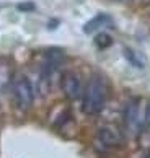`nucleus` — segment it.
Returning <instances> with one entry per match:
<instances>
[{"mask_svg": "<svg viewBox=\"0 0 150 158\" xmlns=\"http://www.w3.org/2000/svg\"><path fill=\"white\" fill-rule=\"evenodd\" d=\"M106 85L100 77H91L82 91V111L88 116L98 114L105 108Z\"/></svg>", "mask_w": 150, "mask_h": 158, "instance_id": "nucleus-1", "label": "nucleus"}, {"mask_svg": "<svg viewBox=\"0 0 150 158\" xmlns=\"http://www.w3.org/2000/svg\"><path fill=\"white\" fill-rule=\"evenodd\" d=\"M13 98L15 103L21 111H26L31 108L33 99H34V90L31 81L25 75H18L13 80Z\"/></svg>", "mask_w": 150, "mask_h": 158, "instance_id": "nucleus-2", "label": "nucleus"}, {"mask_svg": "<svg viewBox=\"0 0 150 158\" xmlns=\"http://www.w3.org/2000/svg\"><path fill=\"white\" fill-rule=\"evenodd\" d=\"M144 124V119L140 118V106H139V101L132 99L126 104L124 108V126H126V131H127L131 135H135L139 134L140 127Z\"/></svg>", "mask_w": 150, "mask_h": 158, "instance_id": "nucleus-3", "label": "nucleus"}, {"mask_svg": "<svg viewBox=\"0 0 150 158\" xmlns=\"http://www.w3.org/2000/svg\"><path fill=\"white\" fill-rule=\"evenodd\" d=\"M62 90H64V95L72 101L82 96V83H80L78 75L73 72H67L62 78Z\"/></svg>", "mask_w": 150, "mask_h": 158, "instance_id": "nucleus-4", "label": "nucleus"}, {"mask_svg": "<svg viewBox=\"0 0 150 158\" xmlns=\"http://www.w3.org/2000/svg\"><path fill=\"white\" fill-rule=\"evenodd\" d=\"M98 139L108 147H114V145H118L121 142L119 132L113 127H101L100 132H98Z\"/></svg>", "mask_w": 150, "mask_h": 158, "instance_id": "nucleus-5", "label": "nucleus"}, {"mask_svg": "<svg viewBox=\"0 0 150 158\" xmlns=\"http://www.w3.org/2000/svg\"><path fill=\"white\" fill-rule=\"evenodd\" d=\"M109 23H111V18H109L108 15H105V13H100V15H96L95 18H91L88 23H86V25L83 26V31H85L86 34L95 33L96 30H100V28L109 25Z\"/></svg>", "mask_w": 150, "mask_h": 158, "instance_id": "nucleus-6", "label": "nucleus"}, {"mask_svg": "<svg viewBox=\"0 0 150 158\" xmlns=\"http://www.w3.org/2000/svg\"><path fill=\"white\" fill-rule=\"evenodd\" d=\"M124 57L127 59V62L131 64L132 67H137V69H144V67H145V59H144V56L140 54V52L134 51V49L126 48L124 49Z\"/></svg>", "mask_w": 150, "mask_h": 158, "instance_id": "nucleus-7", "label": "nucleus"}, {"mask_svg": "<svg viewBox=\"0 0 150 158\" xmlns=\"http://www.w3.org/2000/svg\"><path fill=\"white\" fill-rule=\"evenodd\" d=\"M111 43H113L111 36H109V34H106V33H100V34L95 38V44H96L100 49L109 48V46H111Z\"/></svg>", "mask_w": 150, "mask_h": 158, "instance_id": "nucleus-8", "label": "nucleus"}, {"mask_svg": "<svg viewBox=\"0 0 150 158\" xmlns=\"http://www.w3.org/2000/svg\"><path fill=\"white\" fill-rule=\"evenodd\" d=\"M8 81H10V70H8L7 65L0 64V90H2Z\"/></svg>", "mask_w": 150, "mask_h": 158, "instance_id": "nucleus-9", "label": "nucleus"}, {"mask_svg": "<svg viewBox=\"0 0 150 158\" xmlns=\"http://www.w3.org/2000/svg\"><path fill=\"white\" fill-rule=\"evenodd\" d=\"M144 124H145L147 127H150V103L147 104V108H145V116H144Z\"/></svg>", "mask_w": 150, "mask_h": 158, "instance_id": "nucleus-10", "label": "nucleus"}, {"mask_svg": "<svg viewBox=\"0 0 150 158\" xmlns=\"http://www.w3.org/2000/svg\"><path fill=\"white\" fill-rule=\"evenodd\" d=\"M144 158H150V152H148V153H147L145 156H144Z\"/></svg>", "mask_w": 150, "mask_h": 158, "instance_id": "nucleus-11", "label": "nucleus"}]
</instances>
